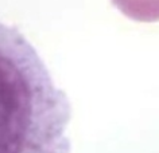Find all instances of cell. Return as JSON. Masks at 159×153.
Instances as JSON below:
<instances>
[{
	"label": "cell",
	"instance_id": "obj_1",
	"mask_svg": "<svg viewBox=\"0 0 159 153\" xmlns=\"http://www.w3.org/2000/svg\"><path fill=\"white\" fill-rule=\"evenodd\" d=\"M70 114L34 46L0 22V153H69Z\"/></svg>",
	"mask_w": 159,
	"mask_h": 153
},
{
	"label": "cell",
	"instance_id": "obj_2",
	"mask_svg": "<svg viewBox=\"0 0 159 153\" xmlns=\"http://www.w3.org/2000/svg\"><path fill=\"white\" fill-rule=\"evenodd\" d=\"M131 20L140 23L159 22V0H111Z\"/></svg>",
	"mask_w": 159,
	"mask_h": 153
}]
</instances>
